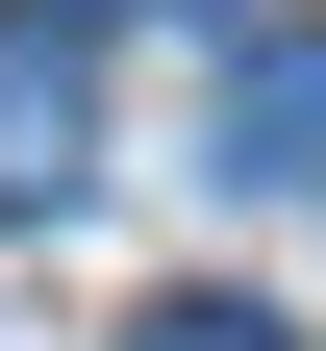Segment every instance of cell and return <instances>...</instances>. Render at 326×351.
Wrapping results in <instances>:
<instances>
[{
	"label": "cell",
	"instance_id": "6da1fadb",
	"mask_svg": "<svg viewBox=\"0 0 326 351\" xmlns=\"http://www.w3.org/2000/svg\"><path fill=\"white\" fill-rule=\"evenodd\" d=\"M201 176L226 201H326V25H251L201 75Z\"/></svg>",
	"mask_w": 326,
	"mask_h": 351
},
{
	"label": "cell",
	"instance_id": "3957f363",
	"mask_svg": "<svg viewBox=\"0 0 326 351\" xmlns=\"http://www.w3.org/2000/svg\"><path fill=\"white\" fill-rule=\"evenodd\" d=\"M126 351H301V326H276V301H226V276H176V301H151Z\"/></svg>",
	"mask_w": 326,
	"mask_h": 351
},
{
	"label": "cell",
	"instance_id": "7a4b0ae2",
	"mask_svg": "<svg viewBox=\"0 0 326 351\" xmlns=\"http://www.w3.org/2000/svg\"><path fill=\"white\" fill-rule=\"evenodd\" d=\"M75 51H25V25H0V201H75Z\"/></svg>",
	"mask_w": 326,
	"mask_h": 351
}]
</instances>
